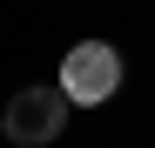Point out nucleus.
Segmentation results:
<instances>
[{
	"label": "nucleus",
	"instance_id": "1",
	"mask_svg": "<svg viewBox=\"0 0 155 148\" xmlns=\"http://www.w3.org/2000/svg\"><path fill=\"white\" fill-rule=\"evenodd\" d=\"M54 88L68 94V108H101V101H115V88H121V54H115L108 40H81V47H68Z\"/></svg>",
	"mask_w": 155,
	"mask_h": 148
},
{
	"label": "nucleus",
	"instance_id": "2",
	"mask_svg": "<svg viewBox=\"0 0 155 148\" xmlns=\"http://www.w3.org/2000/svg\"><path fill=\"white\" fill-rule=\"evenodd\" d=\"M0 128H7L14 148H47V141L68 128V94L47 88V81L41 88H20L14 101H7V121H0Z\"/></svg>",
	"mask_w": 155,
	"mask_h": 148
}]
</instances>
